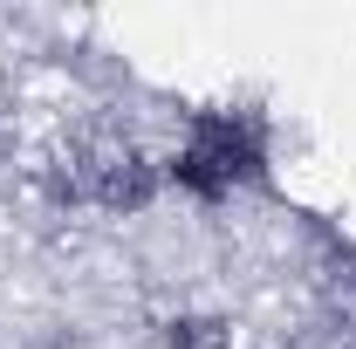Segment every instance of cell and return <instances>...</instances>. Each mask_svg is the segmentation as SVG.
<instances>
[{
	"instance_id": "1",
	"label": "cell",
	"mask_w": 356,
	"mask_h": 349,
	"mask_svg": "<svg viewBox=\"0 0 356 349\" xmlns=\"http://www.w3.org/2000/svg\"><path fill=\"white\" fill-rule=\"evenodd\" d=\"M172 178L185 192H199V199H220L233 185L261 178V137H254V124H247V117H226V110L192 117V137L178 144Z\"/></svg>"
},
{
	"instance_id": "2",
	"label": "cell",
	"mask_w": 356,
	"mask_h": 349,
	"mask_svg": "<svg viewBox=\"0 0 356 349\" xmlns=\"http://www.w3.org/2000/svg\"><path fill=\"white\" fill-rule=\"evenodd\" d=\"M158 336L172 349H233V329H226L220 315H172Z\"/></svg>"
},
{
	"instance_id": "3",
	"label": "cell",
	"mask_w": 356,
	"mask_h": 349,
	"mask_svg": "<svg viewBox=\"0 0 356 349\" xmlns=\"http://www.w3.org/2000/svg\"><path fill=\"white\" fill-rule=\"evenodd\" d=\"M329 281L343 288V295H356V247L343 240V247H329Z\"/></svg>"
}]
</instances>
